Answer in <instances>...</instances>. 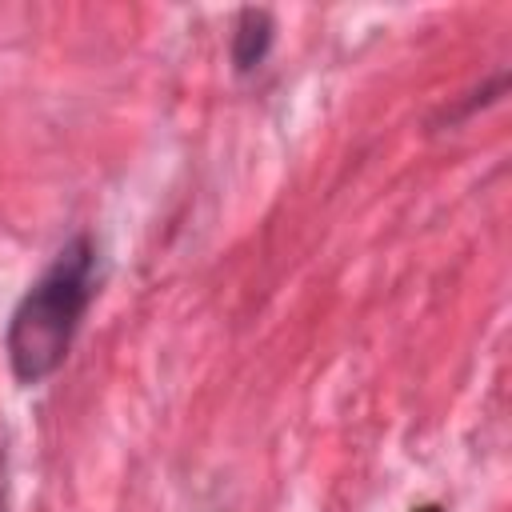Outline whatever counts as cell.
I'll return each mask as SVG.
<instances>
[{
	"instance_id": "cell-2",
	"label": "cell",
	"mask_w": 512,
	"mask_h": 512,
	"mask_svg": "<svg viewBox=\"0 0 512 512\" xmlns=\"http://www.w3.org/2000/svg\"><path fill=\"white\" fill-rule=\"evenodd\" d=\"M272 48V16L264 8H244L232 32V64L236 72H252Z\"/></svg>"
},
{
	"instance_id": "cell-1",
	"label": "cell",
	"mask_w": 512,
	"mask_h": 512,
	"mask_svg": "<svg viewBox=\"0 0 512 512\" xmlns=\"http://www.w3.org/2000/svg\"><path fill=\"white\" fill-rule=\"evenodd\" d=\"M88 300H92V244L88 236H76L52 256V264L20 296L8 320L4 348H8V368L20 384H40L64 364Z\"/></svg>"
}]
</instances>
